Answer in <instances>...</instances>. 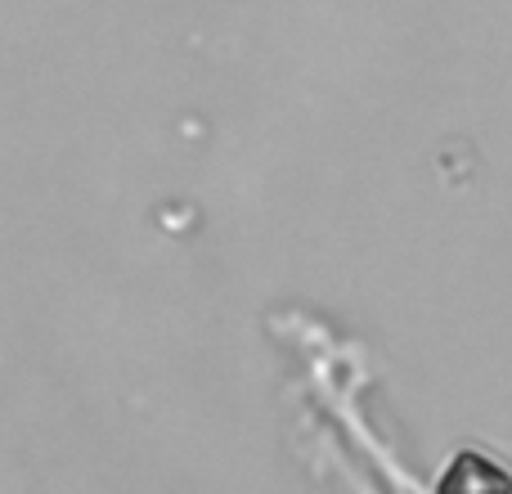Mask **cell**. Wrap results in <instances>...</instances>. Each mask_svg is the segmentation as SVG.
Segmentation results:
<instances>
[{
    "mask_svg": "<svg viewBox=\"0 0 512 494\" xmlns=\"http://www.w3.org/2000/svg\"><path fill=\"white\" fill-rule=\"evenodd\" d=\"M436 494H512V472L490 463L486 454L463 450L459 459L445 468Z\"/></svg>",
    "mask_w": 512,
    "mask_h": 494,
    "instance_id": "6da1fadb",
    "label": "cell"
}]
</instances>
